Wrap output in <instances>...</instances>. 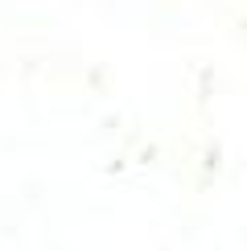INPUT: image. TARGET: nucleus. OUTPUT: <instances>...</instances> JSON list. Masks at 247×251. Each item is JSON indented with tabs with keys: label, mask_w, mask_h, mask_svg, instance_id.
Returning <instances> with one entry per match:
<instances>
[]
</instances>
